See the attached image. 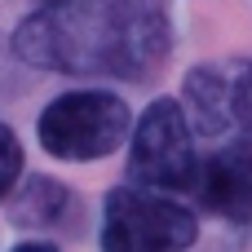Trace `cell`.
I'll list each match as a JSON object with an SVG mask.
<instances>
[{
	"label": "cell",
	"mask_w": 252,
	"mask_h": 252,
	"mask_svg": "<svg viewBox=\"0 0 252 252\" xmlns=\"http://www.w3.org/2000/svg\"><path fill=\"white\" fill-rule=\"evenodd\" d=\"M235 124H244L252 133V66H244L239 89H235Z\"/></svg>",
	"instance_id": "9c48e42d"
},
{
	"label": "cell",
	"mask_w": 252,
	"mask_h": 252,
	"mask_svg": "<svg viewBox=\"0 0 252 252\" xmlns=\"http://www.w3.org/2000/svg\"><path fill=\"white\" fill-rule=\"evenodd\" d=\"M13 221L18 226H62L71 213H75V199H71V190L58 182V177H27V186L18 190V199H13Z\"/></svg>",
	"instance_id": "52a82bcc"
},
{
	"label": "cell",
	"mask_w": 252,
	"mask_h": 252,
	"mask_svg": "<svg viewBox=\"0 0 252 252\" xmlns=\"http://www.w3.org/2000/svg\"><path fill=\"white\" fill-rule=\"evenodd\" d=\"M244 62H204L186 75V120L195 133L217 137L235 124V89Z\"/></svg>",
	"instance_id": "8992f818"
},
{
	"label": "cell",
	"mask_w": 252,
	"mask_h": 252,
	"mask_svg": "<svg viewBox=\"0 0 252 252\" xmlns=\"http://www.w3.org/2000/svg\"><path fill=\"white\" fill-rule=\"evenodd\" d=\"M168 49L164 0H49L13 31V53L27 66L62 75L151 80Z\"/></svg>",
	"instance_id": "6da1fadb"
},
{
	"label": "cell",
	"mask_w": 252,
	"mask_h": 252,
	"mask_svg": "<svg viewBox=\"0 0 252 252\" xmlns=\"http://www.w3.org/2000/svg\"><path fill=\"white\" fill-rule=\"evenodd\" d=\"M13 252H58V248H53V244H40V239H35V244H18Z\"/></svg>",
	"instance_id": "30bf717a"
},
{
	"label": "cell",
	"mask_w": 252,
	"mask_h": 252,
	"mask_svg": "<svg viewBox=\"0 0 252 252\" xmlns=\"http://www.w3.org/2000/svg\"><path fill=\"white\" fill-rule=\"evenodd\" d=\"M199 239V221L186 204L115 186L102 204V252H182Z\"/></svg>",
	"instance_id": "3957f363"
},
{
	"label": "cell",
	"mask_w": 252,
	"mask_h": 252,
	"mask_svg": "<svg viewBox=\"0 0 252 252\" xmlns=\"http://www.w3.org/2000/svg\"><path fill=\"white\" fill-rule=\"evenodd\" d=\"M44 4H49V0H44Z\"/></svg>",
	"instance_id": "8fae6325"
},
{
	"label": "cell",
	"mask_w": 252,
	"mask_h": 252,
	"mask_svg": "<svg viewBox=\"0 0 252 252\" xmlns=\"http://www.w3.org/2000/svg\"><path fill=\"white\" fill-rule=\"evenodd\" d=\"M128 177L142 182V190H195V177H199L195 128L177 97H155L142 111L133 128Z\"/></svg>",
	"instance_id": "277c9868"
},
{
	"label": "cell",
	"mask_w": 252,
	"mask_h": 252,
	"mask_svg": "<svg viewBox=\"0 0 252 252\" xmlns=\"http://www.w3.org/2000/svg\"><path fill=\"white\" fill-rule=\"evenodd\" d=\"M199 204L221 217V221H248L252 217V146L248 142H226L217 146L195 177Z\"/></svg>",
	"instance_id": "5b68a950"
},
{
	"label": "cell",
	"mask_w": 252,
	"mask_h": 252,
	"mask_svg": "<svg viewBox=\"0 0 252 252\" xmlns=\"http://www.w3.org/2000/svg\"><path fill=\"white\" fill-rule=\"evenodd\" d=\"M22 177V146L13 137L9 124H0V199L13 190V182Z\"/></svg>",
	"instance_id": "ba28073f"
},
{
	"label": "cell",
	"mask_w": 252,
	"mask_h": 252,
	"mask_svg": "<svg viewBox=\"0 0 252 252\" xmlns=\"http://www.w3.org/2000/svg\"><path fill=\"white\" fill-rule=\"evenodd\" d=\"M128 128H133L128 102L106 89H71L40 111V146L66 164L106 159L111 151H120Z\"/></svg>",
	"instance_id": "7a4b0ae2"
}]
</instances>
